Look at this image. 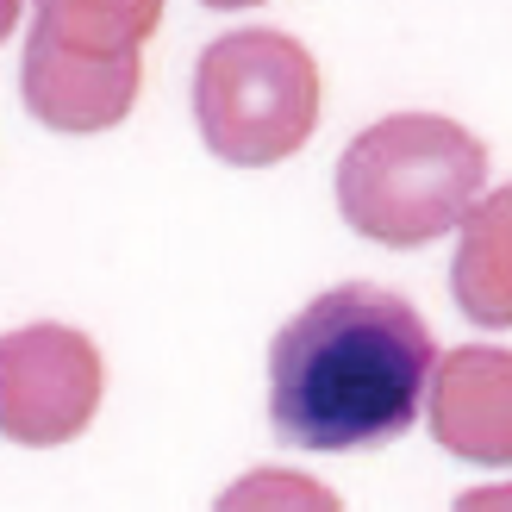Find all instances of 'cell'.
Listing matches in <instances>:
<instances>
[{
  "instance_id": "7c38bea8",
  "label": "cell",
  "mask_w": 512,
  "mask_h": 512,
  "mask_svg": "<svg viewBox=\"0 0 512 512\" xmlns=\"http://www.w3.org/2000/svg\"><path fill=\"white\" fill-rule=\"evenodd\" d=\"M200 7H213V13H250V7H269V0H200Z\"/></svg>"
},
{
  "instance_id": "52a82bcc",
  "label": "cell",
  "mask_w": 512,
  "mask_h": 512,
  "mask_svg": "<svg viewBox=\"0 0 512 512\" xmlns=\"http://www.w3.org/2000/svg\"><path fill=\"white\" fill-rule=\"evenodd\" d=\"M450 300L481 331H512V182L488 188L456 225Z\"/></svg>"
},
{
  "instance_id": "8fae6325",
  "label": "cell",
  "mask_w": 512,
  "mask_h": 512,
  "mask_svg": "<svg viewBox=\"0 0 512 512\" xmlns=\"http://www.w3.org/2000/svg\"><path fill=\"white\" fill-rule=\"evenodd\" d=\"M19 13H25V0H0V44L19 32Z\"/></svg>"
},
{
  "instance_id": "ba28073f",
  "label": "cell",
  "mask_w": 512,
  "mask_h": 512,
  "mask_svg": "<svg viewBox=\"0 0 512 512\" xmlns=\"http://www.w3.org/2000/svg\"><path fill=\"white\" fill-rule=\"evenodd\" d=\"M163 25V0H32V32L94 57H144Z\"/></svg>"
},
{
  "instance_id": "6da1fadb",
  "label": "cell",
  "mask_w": 512,
  "mask_h": 512,
  "mask_svg": "<svg viewBox=\"0 0 512 512\" xmlns=\"http://www.w3.org/2000/svg\"><path fill=\"white\" fill-rule=\"evenodd\" d=\"M438 338L413 300L375 281H338L275 331L269 425L281 444L344 456L381 450L419 425Z\"/></svg>"
},
{
  "instance_id": "3957f363",
  "label": "cell",
  "mask_w": 512,
  "mask_h": 512,
  "mask_svg": "<svg viewBox=\"0 0 512 512\" xmlns=\"http://www.w3.org/2000/svg\"><path fill=\"white\" fill-rule=\"evenodd\" d=\"M325 113L319 57L294 32L244 25L200 50L194 63V125L200 144L232 169H275L300 157Z\"/></svg>"
},
{
  "instance_id": "8992f818",
  "label": "cell",
  "mask_w": 512,
  "mask_h": 512,
  "mask_svg": "<svg viewBox=\"0 0 512 512\" xmlns=\"http://www.w3.org/2000/svg\"><path fill=\"white\" fill-rule=\"evenodd\" d=\"M425 425L456 463L512 469V350L506 344L444 350L425 388Z\"/></svg>"
},
{
  "instance_id": "7a4b0ae2",
  "label": "cell",
  "mask_w": 512,
  "mask_h": 512,
  "mask_svg": "<svg viewBox=\"0 0 512 512\" xmlns=\"http://www.w3.org/2000/svg\"><path fill=\"white\" fill-rule=\"evenodd\" d=\"M331 188L356 238L425 250L488 194V144L450 113H388L344 144Z\"/></svg>"
},
{
  "instance_id": "277c9868",
  "label": "cell",
  "mask_w": 512,
  "mask_h": 512,
  "mask_svg": "<svg viewBox=\"0 0 512 512\" xmlns=\"http://www.w3.org/2000/svg\"><path fill=\"white\" fill-rule=\"evenodd\" d=\"M107 394L100 344L75 325H19L0 338V438L57 450L82 438Z\"/></svg>"
},
{
  "instance_id": "5b68a950",
  "label": "cell",
  "mask_w": 512,
  "mask_h": 512,
  "mask_svg": "<svg viewBox=\"0 0 512 512\" xmlns=\"http://www.w3.org/2000/svg\"><path fill=\"white\" fill-rule=\"evenodd\" d=\"M144 88V57H94V50H69L57 38H25L19 63V100L38 125L63 138H94L132 119Z\"/></svg>"
},
{
  "instance_id": "9c48e42d",
  "label": "cell",
  "mask_w": 512,
  "mask_h": 512,
  "mask_svg": "<svg viewBox=\"0 0 512 512\" xmlns=\"http://www.w3.org/2000/svg\"><path fill=\"white\" fill-rule=\"evenodd\" d=\"M213 512H344V500L300 469H244Z\"/></svg>"
},
{
  "instance_id": "30bf717a",
  "label": "cell",
  "mask_w": 512,
  "mask_h": 512,
  "mask_svg": "<svg viewBox=\"0 0 512 512\" xmlns=\"http://www.w3.org/2000/svg\"><path fill=\"white\" fill-rule=\"evenodd\" d=\"M450 512H512V481H488V488H463Z\"/></svg>"
}]
</instances>
